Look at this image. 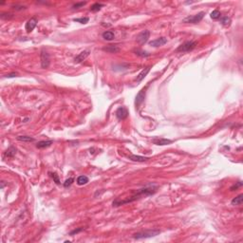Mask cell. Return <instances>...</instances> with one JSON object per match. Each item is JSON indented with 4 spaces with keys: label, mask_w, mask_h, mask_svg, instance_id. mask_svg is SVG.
I'll return each mask as SVG.
<instances>
[{
    "label": "cell",
    "mask_w": 243,
    "mask_h": 243,
    "mask_svg": "<svg viewBox=\"0 0 243 243\" xmlns=\"http://www.w3.org/2000/svg\"><path fill=\"white\" fill-rule=\"evenodd\" d=\"M129 160H131L133 162H146L147 160H149V158H146V157H143V156H138V155H131L129 156Z\"/></svg>",
    "instance_id": "obj_17"
},
{
    "label": "cell",
    "mask_w": 243,
    "mask_h": 243,
    "mask_svg": "<svg viewBox=\"0 0 243 243\" xmlns=\"http://www.w3.org/2000/svg\"><path fill=\"white\" fill-rule=\"evenodd\" d=\"M50 176H51V178L53 179V180H54V182L56 183V184H60V180H59V177L58 175L56 173H50Z\"/></svg>",
    "instance_id": "obj_28"
},
{
    "label": "cell",
    "mask_w": 243,
    "mask_h": 243,
    "mask_svg": "<svg viewBox=\"0 0 243 243\" xmlns=\"http://www.w3.org/2000/svg\"><path fill=\"white\" fill-rule=\"evenodd\" d=\"M83 230H84V228H78V229H75V230L71 231V232L69 233V235H70V236H73V235H75V234H78V233H80V232H82Z\"/></svg>",
    "instance_id": "obj_32"
},
{
    "label": "cell",
    "mask_w": 243,
    "mask_h": 243,
    "mask_svg": "<svg viewBox=\"0 0 243 243\" xmlns=\"http://www.w3.org/2000/svg\"><path fill=\"white\" fill-rule=\"evenodd\" d=\"M128 116V111L126 107L124 106H120L118 107V109L116 110V117L118 118L119 120H124L126 118H127Z\"/></svg>",
    "instance_id": "obj_8"
},
{
    "label": "cell",
    "mask_w": 243,
    "mask_h": 243,
    "mask_svg": "<svg viewBox=\"0 0 243 243\" xmlns=\"http://www.w3.org/2000/svg\"><path fill=\"white\" fill-rule=\"evenodd\" d=\"M16 153V149L13 146H11L10 148H8V150L5 152V156L8 157V158H13V157L15 155Z\"/></svg>",
    "instance_id": "obj_21"
},
{
    "label": "cell",
    "mask_w": 243,
    "mask_h": 243,
    "mask_svg": "<svg viewBox=\"0 0 243 243\" xmlns=\"http://www.w3.org/2000/svg\"><path fill=\"white\" fill-rule=\"evenodd\" d=\"M49 62H50L49 54L45 49H42V51H41V67H42V69L49 67Z\"/></svg>",
    "instance_id": "obj_6"
},
{
    "label": "cell",
    "mask_w": 243,
    "mask_h": 243,
    "mask_svg": "<svg viewBox=\"0 0 243 243\" xmlns=\"http://www.w3.org/2000/svg\"><path fill=\"white\" fill-rule=\"evenodd\" d=\"M89 53H90L89 50H84V51H82L81 53H79V54L77 55L75 58H74V62L77 63V64L81 63V62L84 61L85 59L87 58L88 55H89Z\"/></svg>",
    "instance_id": "obj_12"
},
{
    "label": "cell",
    "mask_w": 243,
    "mask_h": 243,
    "mask_svg": "<svg viewBox=\"0 0 243 243\" xmlns=\"http://www.w3.org/2000/svg\"><path fill=\"white\" fill-rule=\"evenodd\" d=\"M242 185H243L242 182H236V184H234V185L232 186V187L230 188V190H231V191H235V190H236V189H238V188L241 187Z\"/></svg>",
    "instance_id": "obj_29"
},
{
    "label": "cell",
    "mask_w": 243,
    "mask_h": 243,
    "mask_svg": "<svg viewBox=\"0 0 243 243\" xmlns=\"http://www.w3.org/2000/svg\"><path fill=\"white\" fill-rule=\"evenodd\" d=\"M102 36L103 39L106 41H111L115 38V34H114V32L111 31H105V32H103Z\"/></svg>",
    "instance_id": "obj_14"
},
{
    "label": "cell",
    "mask_w": 243,
    "mask_h": 243,
    "mask_svg": "<svg viewBox=\"0 0 243 243\" xmlns=\"http://www.w3.org/2000/svg\"><path fill=\"white\" fill-rule=\"evenodd\" d=\"M103 51L109 52V53H117L120 51V49L118 46H114V45H110L108 47H105V48L103 49Z\"/></svg>",
    "instance_id": "obj_16"
},
{
    "label": "cell",
    "mask_w": 243,
    "mask_h": 243,
    "mask_svg": "<svg viewBox=\"0 0 243 243\" xmlns=\"http://www.w3.org/2000/svg\"><path fill=\"white\" fill-rule=\"evenodd\" d=\"M103 7V5L101 4V3H95V4H93L92 6H91L90 11H100Z\"/></svg>",
    "instance_id": "obj_25"
},
{
    "label": "cell",
    "mask_w": 243,
    "mask_h": 243,
    "mask_svg": "<svg viewBox=\"0 0 243 243\" xmlns=\"http://www.w3.org/2000/svg\"><path fill=\"white\" fill-rule=\"evenodd\" d=\"M152 143L157 144V146H167V144H172V141L164 138H155L152 140Z\"/></svg>",
    "instance_id": "obj_11"
},
{
    "label": "cell",
    "mask_w": 243,
    "mask_h": 243,
    "mask_svg": "<svg viewBox=\"0 0 243 243\" xmlns=\"http://www.w3.org/2000/svg\"><path fill=\"white\" fill-rule=\"evenodd\" d=\"M53 144V141L52 140H48V141H41V142H38V144H36V147L37 148H46V147H49L50 146L51 144Z\"/></svg>",
    "instance_id": "obj_15"
},
{
    "label": "cell",
    "mask_w": 243,
    "mask_h": 243,
    "mask_svg": "<svg viewBox=\"0 0 243 243\" xmlns=\"http://www.w3.org/2000/svg\"><path fill=\"white\" fill-rule=\"evenodd\" d=\"M167 43V39L164 37H160V38H157L155 40H152L149 42V45L154 47V48H158V47H161V46H164V44Z\"/></svg>",
    "instance_id": "obj_9"
},
{
    "label": "cell",
    "mask_w": 243,
    "mask_h": 243,
    "mask_svg": "<svg viewBox=\"0 0 243 243\" xmlns=\"http://www.w3.org/2000/svg\"><path fill=\"white\" fill-rule=\"evenodd\" d=\"M196 46H197V42H194V41H186L183 44H182L179 48L177 49L176 51L177 52H188L193 50Z\"/></svg>",
    "instance_id": "obj_3"
},
{
    "label": "cell",
    "mask_w": 243,
    "mask_h": 243,
    "mask_svg": "<svg viewBox=\"0 0 243 243\" xmlns=\"http://www.w3.org/2000/svg\"><path fill=\"white\" fill-rule=\"evenodd\" d=\"M2 185H1V188H4V182H2Z\"/></svg>",
    "instance_id": "obj_34"
},
{
    "label": "cell",
    "mask_w": 243,
    "mask_h": 243,
    "mask_svg": "<svg viewBox=\"0 0 243 243\" xmlns=\"http://www.w3.org/2000/svg\"><path fill=\"white\" fill-rule=\"evenodd\" d=\"M157 189H158V186L150 184V185L146 186V187H144V188L139 189V190L136 192L134 195H132L131 197H129L128 198H126V200H120V198H116V200L113 201L112 205L115 206V207L121 206V205H123V204L129 203V202H132V201H134V200H140V198H146V197H148V196L154 195L156 193Z\"/></svg>",
    "instance_id": "obj_1"
},
{
    "label": "cell",
    "mask_w": 243,
    "mask_h": 243,
    "mask_svg": "<svg viewBox=\"0 0 243 243\" xmlns=\"http://www.w3.org/2000/svg\"><path fill=\"white\" fill-rule=\"evenodd\" d=\"M232 20L229 16H221L220 17V23L223 26H230Z\"/></svg>",
    "instance_id": "obj_22"
},
{
    "label": "cell",
    "mask_w": 243,
    "mask_h": 243,
    "mask_svg": "<svg viewBox=\"0 0 243 243\" xmlns=\"http://www.w3.org/2000/svg\"><path fill=\"white\" fill-rule=\"evenodd\" d=\"M88 17H82V18H75V19H73V21H75V22H79V23H81V24H87V23L88 22Z\"/></svg>",
    "instance_id": "obj_26"
},
{
    "label": "cell",
    "mask_w": 243,
    "mask_h": 243,
    "mask_svg": "<svg viewBox=\"0 0 243 243\" xmlns=\"http://www.w3.org/2000/svg\"><path fill=\"white\" fill-rule=\"evenodd\" d=\"M150 69H151V67H146V69H144L143 70H142V71L139 73V75L137 76V78H136V81H137L138 83L143 81V80L144 79V77L147 75V73L150 71Z\"/></svg>",
    "instance_id": "obj_13"
},
{
    "label": "cell",
    "mask_w": 243,
    "mask_h": 243,
    "mask_svg": "<svg viewBox=\"0 0 243 243\" xmlns=\"http://www.w3.org/2000/svg\"><path fill=\"white\" fill-rule=\"evenodd\" d=\"M87 4V2H78V3H75L73 6H72V10H78L81 7H84V6Z\"/></svg>",
    "instance_id": "obj_27"
},
{
    "label": "cell",
    "mask_w": 243,
    "mask_h": 243,
    "mask_svg": "<svg viewBox=\"0 0 243 243\" xmlns=\"http://www.w3.org/2000/svg\"><path fill=\"white\" fill-rule=\"evenodd\" d=\"M205 15V13L204 11H200L198 14H195V15H191V16H187L186 18L183 19V23H191V24H198V22H200L202 18Z\"/></svg>",
    "instance_id": "obj_4"
},
{
    "label": "cell",
    "mask_w": 243,
    "mask_h": 243,
    "mask_svg": "<svg viewBox=\"0 0 243 243\" xmlns=\"http://www.w3.org/2000/svg\"><path fill=\"white\" fill-rule=\"evenodd\" d=\"M135 54L138 55V56H141V57H148L150 56V53H148L147 51H144V50H142V49H135L134 50Z\"/></svg>",
    "instance_id": "obj_23"
},
{
    "label": "cell",
    "mask_w": 243,
    "mask_h": 243,
    "mask_svg": "<svg viewBox=\"0 0 243 243\" xmlns=\"http://www.w3.org/2000/svg\"><path fill=\"white\" fill-rule=\"evenodd\" d=\"M88 182V178L87 176H79L77 178V184L85 185Z\"/></svg>",
    "instance_id": "obj_19"
},
{
    "label": "cell",
    "mask_w": 243,
    "mask_h": 243,
    "mask_svg": "<svg viewBox=\"0 0 243 243\" xmlns=\"http://www.w3.org/2000/svg\"><path fill=\"white\" fill-rule=\"evenodd\" d=\"M159 234H161V231L156 229V230H146L143 231V232H139L133 235V238L135 239H142V238H153V236H158Z\"/></svg>",
    "instance_id": "obj_2"
},
{
    "label": "cell",
    "mask_w": 243,
    "mask_h": 243,
    "mask_svg": "<svg viewBox=\"0 0 243 243\" xmlns=\"http://www.w3.org/2000/svg\"><path fill=\"white\" fill-rule=\"evenodd\" d=\"M13 9L15 11H22V10H25L26 7L25 6H21V5H15V6H13Z\"/></svg>",
    "instance_id": "obj_31"
},
{
    "label": "cell",
    "mask_w": 243,
    "mask_h": 243,
    "mask_svg": "<svg viewBox=\"0 0 243 243\" xmlns=\"http://www.w3.org/2000/svg\"><path fill=\"white\" fill-rule=\"evenodd\" d=\"M17 140L21 141V142H27V143H32V142L35 141V139L32 137H29V136H18V137H17Z\"/></svg>",
    "instance_id": "obj_20"
},
{
    "label": "cell",
    "mask_w": 243,
    "mask_h": 243,
    "mask_svg": "<svg viewBox=\"0 0 243 243\" xmlns=\"http://www.w3.org/2000/svg\"><path fill=\"white\" fill-rule=\"evenodd\" d=\"M16 76H17V73L13 72V73H10V74L5 75V78H13V77H16Z\"/></svg>",
    "instance_id": "obj_33"
},
{
    "label": "cell",
    "mask_w": 243,
    "mask_h": 243,
    "mask_svg": "<svg viewBox=\"0 0 243 243\" xmlns=\"http://www.w3.org/2000/svg\"><path fill=\"white\" fill-rule=\"evenodd\" d=\"M149 36H150V32L149 31H147V29H146V31H143L142 32H140V33L138 34L137 36V43L140 44V45H144V44H146L148 39H149Z\"/></svg>",
    "instance_id": "obj_5"
},
{
    "label": "cell",
    "mask_w": 243,
    "mask_h": 243,
    "mask_svg": "<svg viewBox=\"0 0 243 243\" xmlns=\"http://www.w3.org/2000/svg\"><path fill=\"white\" fill-rule=\"evenodd\" d=\"M36 25H37V19L35 18V17H32V18H31L28 22L26 23V26H25L26 31L28 32L32 31L35 27H36Z\"/></svg>",
    "instance_id": "obj_10"
},
{
    "label": "cell",
    "mask_w": 243,
    "mask_h": 243,
    "mask_svg": "<svg viewBox=\"0 0 243 243\" xmlns=\"http://www.w3.org/2000/svg\"><path fill=\"white\" fill-rule=\"evenodd\" d=\"M210 16H211L212 19H219L221 17V13H220V11H219L218 10H215V11H213L211 13Z\"/></svg>",
    "instance_id": "obj_24"
},
{
    "label": "cell",
    "mask_w": 243,
    "mask_h": 243,
    "mask_svg": "<svg viewBox=\"0 0 243 243\" xmlns=\"http://www.w3.org/2000/svg\"><path fill=\"white\" fill-rule=\"evenodd\" d=\"M146 88H143L142 90L139 91V93L136 96V100H135V105L136 106H140L143 102L146 99Z\"/></svg>",
    "instance_id": "obj_7"
},
{
    "label": "cell",
    "mask_w": 243,
    "mask_h": 243,
    "mask_svg": "<svg viewBox=\"0 0 243 243\" xmlns=\"http://www.w3.org/2000/svg\"><path fill=\"white\" fill-rule=\"evenodd\" d=\"M74 182V179L73 178H69V179L66 180V182H64V186L65 187H69V186H70L72 184V182Z\"/></svg>",
    "instance_id": "obj_30"
},
{
    "label": "cell",
    "mask_w": 243,
    "mask_h": 243,
    "mask_svg": "<svg viewBox=\"0 0 243 243\" xmlns=\"http://www.w3.org/2000/svg\"><path fill=\"white\" fill-rule=\"evenodd\" d=\"M243 202V195L240 194L238 195V197L234 198L232 201H231V203H232V205H241Z\"/></svg>",
    "instance_id": "obj_18"
}]
</instances>
